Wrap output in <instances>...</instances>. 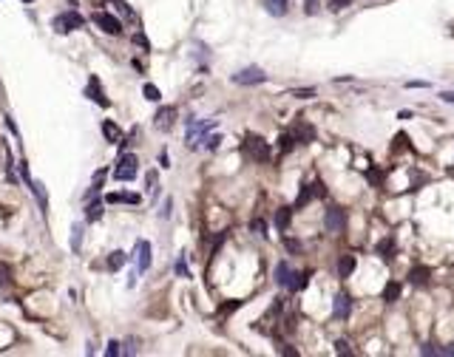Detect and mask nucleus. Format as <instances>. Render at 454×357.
Instances as JSON below:
<instances>
[{
	"label": "nucleus",
	"mask_w": 454,
	"mask_h": 357,
	"mask_svg": "<svg viewBox=\"0 0 454 357\" xmlns=\"http://www.w3.org/2000/svg\"><path fill=\"white\" fill-rule=\"evenodd\" d=\"M216 128V119H196V122H188V136H184V142H188V148H199L202 145V139L210 133V130Z\"/></svg>",
	"instance_id": "nucleus-1"
},
{
	"label": "nucleus",
	"mask_w": 454,
	"mask_h": 357,
	"mask_svg": "<svg viewBox=\"0 0 454 357\" xmlns=\"http://www.w3.org/2000/svg\"><path fill=\"white\" fill-rule=\"evenodd\" d=\"M82 26H86V17H82L80 12H63L51 20V29H54L57 34H71L74 29H82Z\"/></svg>",
	"instance_id": "nucleus-2"
},
{
	"label": "nucleus",
	"mask_w": 454,
	"mask_h": 357,
	"mask_svg": "<svg viewBox=\"0 0 454 357\" xmlns=\"http://www.w3.org/2000/svg\"><path fill=\"white\" fill-rule=\"evenodd\" d=\"M244 150H247V156H250L253 162H267L270 159V145L261 139V136H247L244 139Z\"/></svg>",
	"instance_id": "nucleus-3"
},
{
	"label": "nucleus",
	"mask_w": 454,
	"mask_h": 357,
	"mask_svg": "<svg viewBox=\"0 0 454 357\" xmlns=\"http://www.w3.org/2000/svg\"><path fill=\"white\" fill-rule=\"evenodd\" d=\"M264 80H267V74H264L258 65L241 68V71H236V74H233V82H236V85H261Z\"/></svg>",
	"instance_id": "nucleus-4"
},
{
	"label": "nucleus",
	"mask_w": 454,
	"mask_h": 357,
	"mask_svg": "<svg viewBox=\"0 0 454 357\" xmlns=\"http://www.w3.org/2000/svg\"><path fill=\"white\" fill-rule=\"evenodd\" d=\"M136 165H139V159H136L134 153H125L122 159H119V165H117V170H114V176H117L119 182H134Z\"/></svg>",
	"instance_id": "nucleus-5"
},
{
	"label": "nucleus",
	"mask_w": 454,
	"mask_h": 357,
	"mask_svg": "<svg viewBox=\"0 0 454 357\" xmlns=\"http://www.w3.org/2000/svg\"><path fill=\"white\" fill-rule=\"evenodd\" d=\"M91 20L105 31V34H114V37H117V34H122V23H119L114 14H108V12H94Z\"/></svg>",
	"instance_id": "nucleus-6"
},
{
	"label": "nucleus",
	"mask_w": 454,
	"mask_h": 357,
	"mask_svg": "<svg viewBox=\"0 0 454 357\" xmlns=\"http://www.w3.org/2000/svg\"><path fill=\"white\" fill-rule=\"evenodd\" d=\"M324 227L329 230V233H341V230L346 227V210L341 207H329L324 216Z\"/></svg>",
	"instance_id": "nucleus-7"
},
{
	"label": "nucleus",
	"mask_w": 454,
	"mask_h": 357,
	"mask_svg": "<svg viewBox=\"0 0 454 357\" xmlns=\"http://www.w3.org/2000/svg\"><path fill=\"white\" fill-rule=\"evenodd\" d=\"M173 122H176V108L173 105H165V108H159L154 117V128L162 130V133H168V130L173 128Z\"/></svg>",
	"instance_id": "nucleus-8"
},
{
	"label": "nucleus",
	"mask_w": 454,
	"mask_h": 357,
	"mask_svg": "<svg viewBox=\"0 0 454 357\" xmlns=\"http://www.w3.org/2000/svg\"><path fill=\"white\" fill-rule=\"evenodd\" d=\"M151 255H154V247H151V241H136V272H148V266H151Z\"/></svg>",
	"instance_id": "nucleus-9"
},
{
	"label": "nucleus",
	"mask_w": 454,
	"mask_h": 357,
	"mask_svg": "<svg viewBox=\"0 0 454 357\" xmlns=\"http://www.w3.org/2000/svg\"><path fill=\"white\" fill-rule=\"evenodd\" d=\"M86 97L91 99V102H97V105H102V108H108V97H105V91H102V85H99V77H91L88 80V85H86Z\"/></svg>",
	"instance_id": "nucleus-10"
},
{
	"label": "nucleus",
	"mask_w": 454,
	"mask_h": 357,
	"mask_svg": "<svg viewBox=\"0 0 454 357\" xmlns=\"http://www.w3.org/2000/svg\"><path fill=\"white\" fill-rule=\"evenodd\" d=\"M332 315H335L338 320H346V318H349V315H352V298L341 292V295L335 298V303H332Z\"/></svg>",
	"instance_id": "nucleus-11"
},
{
	"label": "nucleus",
	"mask_w": 454,
	"mask_h": 357,
	"mask_svg": "<svg viewBox=\"0 0 454 357\" xmlns=\"http://www.w3.org/2000/svg\"><path fill=\"white\" fill-rule=\"evenodd\" d=\"M29 190L34 193V198H37V204H40V213H49V196H46V187H43V182H37V178H29Z\"/></svg>",
	"instance_id": "nucleus-12"
},
{
	"label": "nucleus",
	"mask_w": 454,
	"mask_h": 357,
	"mask_svg": "<svg viewBox=\"0 0 454 357\" xmlns=\"http://www.w3.org/2000/svg\"><path fill=\"white\" fill-rule=\"evenodd\" d=\"M429 278H431V270L426 264H418V266H411V270H409V281L415 283V286H426Z\"/></svg>",
	"instance_id": "nucleus-13"
},
{
	"label": "nucleus",
	"mask_w": 454,
	"mask_h": 357,
	"mask_svg": "<svg viewBox=\"0 0 454 357\" xmlns=\"http://www.w3.org/2000/svg\"><path fill=\"white\" fill-rule=\"evenodd\" d=\"M102 133H105V139H108L111 145H117V142H122V130H119L117 125L111 122V119H102Z\"/></svg>",
	"instance_id": "nucleus-14"
},
{
	"label": "nucleus",
	"mask_w": 454,
	"mask_h": 357,
	"mask_svg": "<svg viewBox=\"0 0 454 357\" xmlns=\"http://www.w3.org/2000/svg\"><path fill=\"white\" fill-rule=\"evenodd\" d=\"M352 272H355V255H341V258H338V275L349 278Z\"/></svg>",
	"instance_id": "nucleus-15"
},
{
	"label": "nucleus",
	"mask_w": 454,
	"mask_h": 357,
	"mask_svg": "<svg viewBox=\"0 0 454 357\" xmlns=\"http://www.w3.org/2000/svg\"><path fill=\"white\" fill-rule=\"evenodd\" d=\"M82 238H86V227L82 224H71V253L82 250Z\"/></svg>",
	"instance_id": "nucleus-16"
},
{
	"label": "nucleus",
	"mask_w": 454,
	"mask_h": 357,
	"mask_svg": "<svg viewBox=\"0 0 454 357\" xmlns=\"http://www.w3.org/2000/svg\"><path fill=\"white\" fill-rule=\"evenodd\" d=\"M264 6L273 17H284L287 14V0H264Z\"/></svg>",
	"instance_id": "nucleus-17"
},
{
	"label": "nucleus",
	"mask_w": 454,
	"mask_h": 357,
	"mask_svg": "<svg viewBox=\"0 0 454 357\" xmlns=\"http://www.w3.org/2000/svg\"><path fill=\"white\" fill-rule=\"evenodd\" d=\"M378 255H381L383 261H392L395 258V238H383L381 244H378Z\"/></svg>",
	"instance_id": "nucleus-18"
},
{
	"label": "nucleus",
	"mask_w": 454,
	"mask_h": 357,
	"mask_svg": "<svg viewBox=\"0 0 454 357\" xmlns=\"http://www.w3.org/2000/svg\"><path fill=\"white\" fill-rule=\"evenodd\" d=\"M400 298V283L398 281H389L386 286H383V301L386 303H395Z\"/></svg>",
	"instance_id": "nucleus-19"
},
{
	"label": "nucleus",
	"mask_w": 454,
	"mask_h": 357,
	"mask_svg": "<svg viewBox=\"0 0 454 357\" xmlns=\"http://www.w3.org/2000/svg\"><path fill=\"white\" fill-rule=\"evenodd\" d=\"M290 218H293V207H281V210L276 213V227L281 230V233L290 227Z\"/></svg>",
	"instance_id": "nucleus-20"
},
{
	"label": "nucleus",
	"mask_w": 454,
	"mask_h": 357,
	"mask_svg": "<svg viewBox=\"0 0 454 357\" xmlns=\"http://www.w3.org/2000/svg\"><path fill=\"white\" fill-rule=\"evenodd\" d=\"M315 198V187L313 185H304L301 187V193H298V198H295V207H304V204H309Z\"/></svg>",
	"instance_id": "nucleus-21"
},
{
	"label": "nucleus",
	"mask_w": 454,
	"mask_h": 357,
	"mask_svg": "<svg viewBox=\"0 0 454 357\" xmlns=\"http://www.w3.org/2000/svg\"><path fill=\"white\" fill-rule=\"evenodd\" d=\"M145 185H148V193H151V198H156V196H159V173H156V170H148Z\"/></svg>",
	"instance_id": "nucleus-22"
},
{
	"label": "nucleus",
	"mask_w": 454,
	"mask_h": 357,
	"mask_svg": "<svg viewBox=\"0 0 454 357\" xmlns=\"http://www.w3.org/2000/svg\"><path fill=\"white\" fill-rule=\"evenodd\" d=\"M102 185H105V170H97V173H94V182H91V187H88V193H86V198L97 196V193L102 190Z\"/></svg>",
	"instance_id": "nucleus-23"
},
{
	"label": "nucleus",
	"mask_w": 454,
	"mask_h": 357,
	"mask_svg": "<svg viewBox=\"0 0 454 357\" xmlns=\"http://www.w3.org/2000/svg\"><path fill=\"white\" fill-rule=\"evenodd\" d=\"M142 97L148 99V102H159L162 99V91L156 85H151V82H145V85H142Z\"/></svg>",
	"instance_id": "nucleus-24"
},
{
	"label": "nucleus",
	"mask_w": 454,
	"mask_h": 357,
	"mask_svg": "<svg viewBox=\"0 0 454 357\" xmlns=\"http://www.w3.org/2000/svg\"><path fill=\"white\" fill-rule=\"evenodd\" d=\"M125 258H128V255H125L122 250H114V253H111V258H108V270H111V272H117L119 266L125 264Z\"/></svg>",
	"instance_id": "nucleus-25"
},
{
	"label": "nucleus",
	"mask_w": 454,
	"mask_h": 357,
	"mask_svg": "<svg viewBox=\"0 0 454 357\" xmlns=\"http://www.w3.org/2000/svg\"><path fill=\"white\" fill-rule=\"evenodd\" d=\"M102 202H94V204H88V210H86V218L88 221H99L102 218Z\"/></svg>",
	"instance_id": "nucleus-26"
},
{
	"label": "nucleus",
	"mask_w": 454,
	"mask_h": 357,
	"mask_svg": "<svg viewBox=\"0 0 454 357\" xmlns=\"http://www.w3.org/2000/svg\"><path fill=\"white\" fill-rule=\"evenodd\" d=\"M171 213H173V198L168 196L165 202H162V210H159V218L162 221H168V218H171Z\"/></svg>",
	"instance_id": "nucleus-27"
},
{
	"label": "nucleus",
	"mask_w": 454,
	"mask_h": 357,
	"mask_svg": "<svg viewBox=\"0 0 454 357\" xmlns=\"http://www.w3.org/2000/svg\"><path fill=\"white\" fill-rule=\"evenodd\" d=\"M278 142H281V153H290V150L295 148V136L293 133H284Z\"/></svg>",
	"instance_id": "nucleus-28"
},
{
	"label": "nucleus",
	"mask_w": 454,
	"mask_h": 357,
	"mask_svg": "<svg viewBox=\"0 0 454 357\" xmlns=\"http://www.w3.org/2000/svg\"><path fill=\"white\" fill-rule=\"evenodd\" d=\"M202 142H204V148H208V150H216V148H219V142H221V136H219V133H216V136L208 133Z\"/></svg>",
	"instance_id": "nucleus-29"
},
{
	"label": "nucleus",
	"mask_w": 454,
	"mask_h": 357,
	"mask_svg": "<svg viewBox=\"0 0 454 357\" xmlns=\"http://www.w3.org/2000/svg\"><path fill=\"white\" fill-rule=\"evenodd\" d=\"M6 281H12V266L0 261V283H6Z\"/></svg>",
	"instance_id": "nucleus-30"
},
{
	"label": "nucleus",
	"mask_w": 454,
	"mask_h": 357,
	"mask_svg": "<svg viewBox=\"0 0 454 357\" xmlns=\"http://www.w3.org/2000/svg\"><path fill=\"white\" fill-rule=\"evenodd\" d=\"M134 46H139V49H145V51L151 49V43H148V37L142 34V31H136V34H134Z\"/></svg>",
	"instance_id": "nucleus-31"
},
{
	"label": "nucleus",
	"mask_w": 454,
	"mask_h": 357,
	"mask_svg": "<svg viewBox=\"0 0 454 357\" xmlns=\"http://www.w3.org/2000/svg\"><path fill=\"white\" fill-rule=\"evenodd\" d=\"M352 6V0H329V9L332 12H341V9Z\"/></svg>",
	"instance_id": "nucleus-32"
},
{
	"label": "nucleus",
	"mask_w": 454,
	"mask_h": 357,
	"mask_svg": "<svg viewBox=\"0 0 454 357\" xmlns=\"http://www.w3.org/2000/svg\"><path fill=\"white\" fill-rule=\"evenodd\" d=\"M293 97H298V99H309V97H315V88H298V91H293Z\"/></svg>",
	"instance_id": "nucleus-33"
},
{
	"label": "nucleus",
	"mask_w": 454,
	"mask_h": 357,
	"mask_svg": "<svg viewBox=\"0 0 454 357\" xmlns=\"http://www.w3.org/2000/svg\"><path fill=\"white\" fill-rule=\"evenodd\" d=\"M6 178L12 185H17V173H14V159H9V167H6Z\"/></svg>",
	"instance_id": "nucleus-34"
},
{
	"label": "nucleus",
	"mask_w": 454,
	"mask_h": 357,
	"mask_svg": "<svg viewBox=\"0 0 454 357\" xmlns=\"http://www.w3.org/2000/svg\"><path fill=\"white\" fill-rule=\"evenodd\" d=\"M119 202H128V204H139V202H142V196H136V193H122V196H119Z\"/></svg>",
	"instance_id": "nucleus-35"
},
{
	"label": "nucleus",
	"mask_w": 454,
	"mask_h": 357,
	"mask_svg": "<svg viewBox=\"0 0 454 357\" xmlns=\"http://www.w3.org/2000/svg\"><path fill=\"white\" fill-rule=\"evenodd\" d=\"M176 275H182V278H191V272H188V266H184V255L176 261Z\"/></svg>",
	"instance_id": "nucleus-36"
},
{
	"label": "nucleus",
	"mask_w": 454,
	"mask_h": 357,
	"mask_svg": "<svg viewBox=\"0 0 454 357\" xmlns=\"http://www.w3.org/2000/svg\"><path fill=\"white\" fill-rule=\"evenodd\" d=\"M335 351H338V354H352L346 340H335Z\"/></svg>",
	"instance_id": "nucleus-37"
},
{
	"label": "nucleus",
	"mask_w": 454,
	"mask_h": 357,
	"mask_svg": "<svg viewBox=\"0 0 454 357\" xmlns=\"http://www.w3.org/2000/svg\"><path fill=\"white\" fill-rule=\"evenodd\" d=\"M420 354H440V349H437L435 343H423L420 346Z\"/></svg>",
	"instance_id": "nucleus-38"
},
{
	"label": "nucleus",
	"mask_w": 454,
	"mask_h": 357,
	"mask_svg": "<svg viewBox=\"0 0 454 357\" xmlns=\"http://www.w3.org/2000/svg\"><path fill=\"white\" fill-rule=\"evenodd\" d=\"M105 354H108V357H117L119 354V343H117V340H111V343H108V351H105Z\"/></svg>",
	"instance_id": "nucleus-39"
},
{
	"label": "nucleus",
	"mask_w": 454,
	"mask_h": 357,
	"mask_svg": "<svg viewBox=\"0 0 454 357\" xmlns=\"http://www.w3.org/2000/svg\"><path fill=\"white\" fill-rule=\"evenodd\" d=\"M253 230H256L258 235H264V230H267V224H264V221H258V218H256V221H253Z\"/></svg>",
	"instance_id": "nucleus-40"
},
{
	"label": "nucleus",
	"mask_w": 454,
	"mask_h": 357,
	"mask_svg": "<svg viewBox=\"0 0 454 357\" xmlns=\"http://www.w3.org/2000/svg\"><path fill=\"white\" fill-rule=\"evenodd\" d=\"M287 250H290V253H298V250H301V247H298V241L287 238Z\"/></svg>",
	"instance_id": "nucleus-41"
},
{
	"label": "nucleus",
	"mask_w": 454,
	"mask_h": 357,
	"mask_svg": "<svg viewBox=\"0 0 454 357\" xmlns=\"http://www.w3.org/2000/svg\"><path fill=\"white\" fill-rule=\"evenodd\" d=\"M440 99H443V102H454V91H443Z\"/></svg>",
	"instance_id": "nucleus-42"
},
{
	"label": "nucleus",
	"mask_w": 454,
	"mask_h": 357,
	"mask_svg": "<svg viewBox=\"0 0 454 357\" xmlns=\"http://www.w3.org/2000/svg\"><path fill=\"white\" fill-rule=\"evenodd\" d=\"M440 354H446V357H454V343H448L446 349H440Z\"/></svg>",
	"instance_id": "nucleus-43"
},
{
	"label": "nucleus",
	"mask_w": 454,
	"mask_h": 357,
	"mask_svg": "<svg viewBox=\"0 0 454 357\" xmlns=\"http://www.w3.org/2000/svg\"><path fill=\"white\" fill-rule=\"evenodd\" d=\"M105 202H108V204H117V202H119V193H108V196H105Z\"/></svg>",
	"instance_id": "nucleus-44"
},
{
	"label": "nucleus",
	"mask_w": 454,
	"mask_h": 357,
	"mask_svg": "<svg viewBox=\"0 0 454 357\" xmlns=\"http://www.w3.org/2000/svg\"><path fill=\"white\" fill-rule=\"evenodd\" d=\"M236 306H241V301H233V303H227V306H224V309H221V312H224V315H227V312H233V309H236Z\"/></svg>",
	"instance_id": "nucleus-45"
},
{
	"label": "nucleus",
	"mask_w": 454,
	"mask_h": 357,
	"mask_svg": "<svg viewBox=\"0 0 454 357\" xmlns=\"http://www.w3.org/2000/svg\"><path fill=\"white\" fill-rule=\"evenodd\" d=\"M304 3H307V6H304V9H307V14H313L315 12V0H304Z\"/></svg>",
	"instance_id": "nucleus-46"
},
{
	"label": "nucleus",
	"mask_w": 454,
	"mask_h": 357,
	"mask_svg": "<svg viewBox=\"0 0 454 357\" xmlns=\"http://www.w3.org/2000/svg\"><path fill=\"white\" fill-rule=\"evenodd\" d=\"M409 88H426V82H420V80H415V82H406Z\"/></svg>",
	"instance_id": "nucleus-47"
},
{
	"label": "nucleus",
	"mask_w": 454,
	"mask_h": 357,
	"mask_svg": "<svg viewBox=\"0 0 454 357\" xmlns=\"http://www.w3.org/2000/svg\"><path fill=\"white\" fill-rule=\"evenodd\" d=\"M159 162H162V167H171V165H168V153H165V150L159 153Z\"/></svg>",
	"instance_id": "nucleus-48"
},
{
	"label": "nucleus",
	"mask_w": 454,
	"mask_h": 357,
	"mask_svg": "<svg viewBox=\"0 0 454 357\" xmlns=\"http://www.w3.org/2000/svg\"><path fill=\"white\" fill-rule=\"evenodd\" d=\"M448 173H451V176H454V167H451V170H448Z\"/></svg>",
	"instance_id": "nucleus-49"
},
{
	"label": "nucleus",
	"mask_w": 454,
	"mask_h": 357,
	"mask_svg": "<svg viewBox=\"0 0 454 357\" xmlns=\"http://www.w3.org/2000/svg\"><path fill=\"white\" fill-rule=\"evenodd\" d=\"M23 3H31V0H23Z\"/></svg>",
	"instance_id": "nucleus-50"
}]
</instances>
